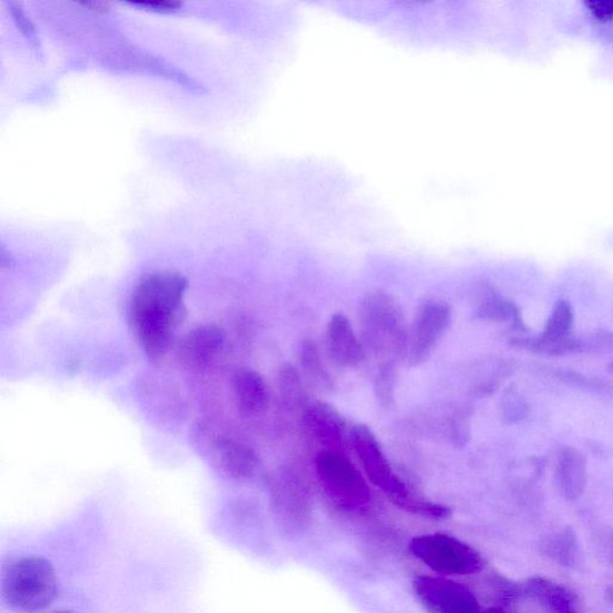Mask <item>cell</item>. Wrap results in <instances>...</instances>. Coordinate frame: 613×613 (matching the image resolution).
Returning a JSON list of instances; mask_svg holds the SVG:
<instances>
[{
    "label": "cell",
    "mask_w": 613,
    "mask_h": 613,
    "mask_svg": "<svg viewBox=\"0 0 613 613\" xmlns=\"http://www.w3.org/2000/svg\"><path fill=\"white\" fill-rule=\"evenodd\" d=\"M583 337L584 353L603 354L613 348V334L609 329H593Z\"/></svg>",
    "instance_id": "obj_26"
},
{
    "label": "cell",
    "mask_w": 613,
    "mask_h": 613,
    "mask_svg": "<svg viewBox=\"0 0 613 613\" xmlns=\"http://www.w3.org/2000/svg\"><path fill=\"white\" fill-rule=\"evenodd\" d=\"M211 452L218 468L234 479L254 476L259 464L257 453L237 439L218 437L212 443Z\"/></svg>",
    "instance_id": "obj_14"
},
{
    "label": "cell",
    "mask_w": 613,
    "mask_h": 613,
    "mask_svg": "<svg viewBox=\"0 0 613 613\" xmlns=\"http://www.w3.org/2000/svg\"><path fill=\"white\" fill-rule=\"evenodd\" d=\"M359 320L365 349L380 356L382 363L404 357L408 329L395 297L380 290L368 293L359 305Z\"/></svg>",
    "instance_id": "obj_4"
},
{
    "label": "cell",
    "mask_w": 613,
    "mask_h": 613,
    "mask_svg": "<svg viewBox=\"0 0 613 613\" xmlns=\"http://www.w3.org/2000/svg\"><path fill=\"white\" fill-rule=\"evenodd\" d=\"M447 433L454 446L465 447L471 437L469 423L463 415H452L447 423Z\"/></svg>",
    "instance_id": "obj_27"
},
{
    "label": "cell",
    "mask_w": 613,
    "mask_h": 613,
    "mask_svg": "<svg viewBox=\"0 0 613 613\" xmlns=\"http://www.w3.org/2000/svg\"><path fill=\"white\" fill-rule=\"evenodd\" d=\"M606 602L613 606V585H611L605 593Z\"/></svg>",
    "instance_id": "obj_29"
},
{
    "label": "cell",
    "mask_w": 613,
    "mask_h": 613,
    "mask_svg": "<svg viewBox=\"0 0 613 613\" xmlns=\"http://www.w3.org/2000/svg\"><path fill=\"white\" fill-rule=\"evenodd\" d=\"M574 325V313L570 301H558L548 317L542 337L550 340H557L572 335Z\"/></svg>",
    "instance_id": "obj_24"
},
{
    "label": "cell",
    "mask_w": 613,
    "mask_h": 613,
    "mask_svg": "<svg viewBox=\"0 0 613 613\" xmlns=\"http://www.w3.org/2000/svg\"><path fill=\"white\" fill-rule=\"evenodd\" d=\"M233 392L239 412L246 417L261 415L270 403L269 387L256 370L240 369L234 375Z\"/></svg>",
    "instance_id": "obj_17"
},
{
    "label": "cell",
    "mask_w": 613,
    "mask_h": 613,
    "mask_svg": "<svg viewBox=\"0 0 613 613\" xmlns=\"http://www.w3.org/2000/svg\"><path fill=\"white\" fill-rule=\"evenodd\" d=\"M50 613H75V612L70 611V610H58V611H53V612H50Z\"/></svg>",
    "instance_id": "obj_32"
},
{
    "label": "cell",
    "mask_w": 613,
    "mask_h": 613,
    "mask_svg": "<svg viewBox=\"0 0 613 613\" xmlns=\"http://www.w3.org/2000/svg\"><path fill=\"white\" fill-rule=\"evenodd\" d=\"M555 376L564 385L587 392L592 396L613 398V384L603 377L587 376L570 368H558Z\"/></svg>",
    "instance_id": "obj_21"
},
{
    "label": "cell",
    "mask_w": 613,
    "mask_h": 613,
    "mask_svg": "<svg viewBox=\"0 0 613 613\" xmlns=\"http://www.w3.org/2000/svg\"><path fill=\"white\" fill-rule=\"evenodd\" d=\"M543 553L563 567H574L580 558V547L572 528L550 534L542 543Z\"/></svg>",
    "instance_id": "obj_19"
},
{
    "label": "cell",
    "mask_w": 613,
    "mask_h": 613,
    "mask_svg": "<svg viewBox=\"0 0 613 613\" xmlns=\"http://www.w3.org/2000/svg\"><path fill=\"white\" fill-rule=\"evenodd\" d=\"M185 276L156 273L141 278L132 294L130 323L134 333L151 358L162 357L186 318Z\"/></svg>",
    "instance_id": "obj_1"
},
{
    "label": "cell",
    "mask_w": 613,
    "mask_h": 613,
    "mask_svg": "<svg viewBox=\"0 0 613 613\" xmlns=\"http://www.w3.org/2000/svg\"><path fill=\"white\" fill-rule=\"evenodd\" d=\"M607 372L611 373V374H613V360H612V363L609 365Z\"/></svg>",
    "instance_id": "obj_33"
},
{
    "label": "cell",
    "mask_w": 613,
    "mask_h": 613,
    "mask_svg": "<svg viewBox=\"0 0 613 613\" xmlns=\"http://www.w3.org/2000/svg\"><path fill=\"white\" fill-rule=\"evenodd\" d=\"M0 584L4 602L23 613L49 607L59 593L53 564L41 556H23L6 563Z\"/></svg>",
    "instance_id": "obj_3"
},
{
    "label": "cell",
    "mask_w": 613,
    "mask_h": 613,
    "mask_svg": "<svg viewBox=\"0 0 613 613\" xmlns=\"http://www.w3.org/2000/svg\"><path fill=\"white\" fill-rule=\"evenodd\" d=\"M301 368L307 379L324 390H332L334 382L332 375L324 366L318 345L313 339H305L300 348Z\"/></svg>",
    "instance_id": "obj_20"
},
{
    "label": "cell",
    "mask_w": 613,
    "mask_h": 613,
    "mask_svg": "<svg viewBox=\"0 0 613 613\" xmlns=\"http://www.w3.org/2000/svg\"><path fill=\"white\" fill-rule=\"evenodd\" d=\"M474 306L478 318L492 323H510L516 335H526L527 327L521 309L490 283H482L478 287Z\"/></svg>",
    "instance_id": "obj_13"
},
{
    "label": "cell",
    "mask_w": 613,
    "mask_h": 613,
    "mask_svg": "<svg viewBox=\"0 0 613 613\" xmlns=\"http://www.w3.org/2000/svg\"><path fill=\"white\" fill-rule=\"evenodd\" d=\"M350 442L367 478L387 496L393 505L414 515L437 517L438 503L416 494L395 473L379 439L366 424H355L350 431Z\"/></svg>",
    "instance_id": "obj_2"
},
{
    "label": "cell",
    "mask_w": 613,
    "mask_h": 613,
    "mask_svg": "<svg viewBox=\"0 0 613 613\" xmlns=\"http://www.w3.org/2000/svg\"><path fill=\"white\" fill-rule=\"evenodd\" d=\"M452 324V309L446 301L428 300L416 314L407 333L404 358L412 367H418L433 355Z\"/></svg>",
    "instance_id": "obj_7"
},
{
    "label": "cell",
    "mask_w": 613,
    "mask_h": 613,
    "mask_svg": "<svg viewBox=\"0 0 613 613\" xmlns=\"http://www.w3.org/2000/svg\"><path fill=\"white\" fill-rule=\"evenodd\" d=\"M136 7H144V8H150L155 10H175L176 8L180 7L179 3H171V2H160V3H136L134 4Z\"/></svg>",
    "instance_id": "obj_28"
},
{
    "label": "cell",
    "mask_w": 613,
    "mask_h": 613,
    "mask_svg": "<svg viewBox=\"0 0 613 613\" xmlns=\"http://www.w3.org/2000/svg\"><path fill=\"white\" fill-rule=\"evenodd\" d=\"M607 550H609V557H610V561L611 563L613 564V532L610 536V540H609V546H607Z\"/></svg>",
    "instance_id": "obj_30"
},
{
    "label": "cell",
    "mask_w": 613,
    "mask_h": 613,
    "mask_svg": "<svg viewBox=\"0 0 613 613\" xmlns=\"http://www.w3.org/2000/svg\"><path fill=\"white\" fill-rule=\"evenodd\" d=\"M303 421L309 435L324 448L344 453L347 424L336 408L320 401H309L303 408Z\"/></svg>",
    "instance_id": "obj_9"
},
{
    "label": "cell",
    "mask_w": 613,
    "mask_h": 613,
    "mask_svg": "<svg viewBox=\"0 0 613 613\" xmlns=\"http://www.w3.org/2000/svg\"><path fill=\"white\" fill-rule=\"evenodd\" d=\"M326 345L334 363L342 368H355L363 363L366 349L347 316L336 313L326 328Z\"/></svg>",
    "instance_id": "obj_11"
},
{
    "label": "cell",
    "mask_w": 613,
    "mask_h": 613,
    "mask_svg": "<svg viewBox=\"0 0 613 613\" xmlns=\"http://www.w3.org/2000/svg\"><path fill=\"white\" fill-rule=\"evenodd\" d=\"M508 343L515 349L550 357L584 353L583 337L574 335L557 340L545 339L541 335H514Z\"/></svg>",
    "instance_id": "obj_18"
},
{
    "label": "cell",
    "mask_w": 613,
    "mask_h": 613,
    "mask_svg": "<svg viewBox=\"0 0 613 613\" xmlns=\"http://www.w3.org/2000/svg\"><path fill=\"white\" fill-rule=\"evenodd\" d=\"M414 591L429 613H481L473 591L445 576H417Z\"/></svg>",
    "instance_id": "obj_8"
},
{
    "label": "cell",
    "mask_w": 613,
    "mask_h": 613,
    "mask_svg": "<svg viewBox=\"0 0 613 613\" xmlns=\"http://www.w3.org/2000/svg\"><path fill=\"white\" fill-rule=\"evenodd\" d=\"M316 473L325 493L340 508L359 511L369 505L368 482L344 453L322 449L316 458Z\"/></svg>",
    "instance_id": "obj_5"
},
{
    "label": "cell",
    "mask_w": 613,
    "mask_h": 613,
    "mask_svg": "<svg viewBox=\"0 0 613 613\" xmlns=\"http://www.w3.org/2000/svg\"><path fill=\"white\" fill-rule=\"evenodd\" d=\"M226 335L221 327L201 325L188 333L179 345L181 364L190 369L207 367L225 348Z\"/></svg>",
    "instance_id": "obj_10"
},
{
    "label": "cell",
    "mask_w": 613,
    "mask_h": 613,
    "mask_svg": "<svg viewBox=\"0 0 613 613\" xmlns=\"http://www.w3.org/2000/svg\"><path fill=\"white\" fill-rule=\"evenodd\" d=\"M412 554L434 573L444 576H466L483 568L477 550L445 533L423 534L412 540Z\"/></svg>",
    "instance_id": "obj_6"
},
{
    "label": "cell",
    "mask_w": 613,
    "mask_h": 613,
    "mask_svg": "<svg viewBox=\"0 0 613 613\" xmlns=\"http://www.w3.org/2000/svg\"><path fill=\"white\" fill-rule=\"evenodd\" d=\"M396 360H383L377 366L374 380V395L383 407L389 408L396 402Z\"/></svg>",
    "instance_id": "obj_23"
},
{
    "label": "cell",
    "mask_w": 613,
    "mask_h": 613,
    "mask_svg": "<svg viewBox=\"0 0 613 613\" xmlns=\"http://www.w3.org/2000/svg\"><path fill=\"white\" fill-rule=\"evenodd\" d=\"M481 613H508V612L501 607H490V609L482 610Z\"/></svg>",
    "instance_id": "obj_31"
},
{
    "label": "cell",
    "mask_w": 613,
    "mask_h": 613,
    "mask_svg": "<svg viewBox=\"0 0 613 613\" xmlns=\"http://www.w3.org/2000/svg\"><path fill=\"white\" fill-rule=\"evenodd\" d=\"M524 594L544 613H581L572 591L543 576L530 577L524 585Z\"/></svg>",
    "instance_id": "obj_15"
},
{
    "label": "cell",
    "mask_w": 613,
    "mask_h": 613,
    "mask_svg": "<svg viewBox=\"0 0 613 613\" xmlns=\"http://www.w3.org/2000/svg\"><path fill=\"white\" fill-rule=\"evenodd\" d=\"M555 483L560 495L576 501L586 491L587 459L583 452L574 447L561 451L555 471Z\"/></svg>",
    "instance_id": "obj_16"
},
{
    "label": "cell",
    "mask_w": 613,
    "mask_h": 613,
    "mask_svg": "<svg viewBox=\"0 0 613 613\" xmlns=\"http://www.w3.org/2000/svg\"><path fill=\"white\" fill-rule=\"evenodd\" d=\"M278 387L283 402L288 407L304 408L309 402L306 399V390L300 373L291 366H283L278 375Z\"/></svg>",
    "instance_id": "obj_22"
},
{
    "label": "cell",
    "mask_w": 613,
    "mask_h": 613,
    "mask_svg": "<svg viewBox=\"0 0 613 613\" xmlns=\"http://www.w3.org/2000/svg\"><path fill=\"white\" fill-rule=\"evenodd\" d=\"M530 405L525 397L514 387L503 392L500 401V415L502 422L513 426V424L522 423L530 415Z\"/></svg>",
    "instance_id": "obj_25"
},
{
    "label": "cell",
    "mask_w": 613,
    "mask_h": 613,
    "mask_svg": "<svg viewBox=\"0 0 613 613\" xmlns=\"http://www.w3.org/2000/svg\"><path fill=\"white\" fill-rule=\"evenodd\" d=\"M306 477L296 465H286L273 477L271 492L280 513L304 515L309 508Z\"/></svg>",
    "instance_id": "obj_12"
}]
</instances>
